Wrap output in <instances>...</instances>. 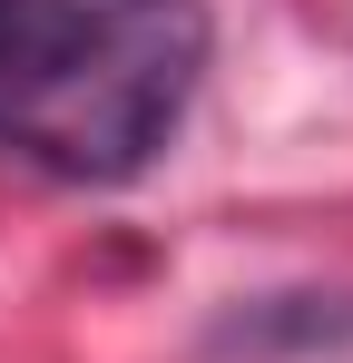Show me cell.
<instances>
[{
	"mask_svg": "<svg viewBox=\"0 0 353 363\" xmlns=\"http://www.w3.org/2000/svg\"><path fill=\"white\" fill-rule=\"evenodd\" d=\"M196 69H206L196 0H59L20 99L0 108V147L50 177L118 186L176 138Z\"/></svg>",
	"mask_w": 353,
	"mask_h": 363,
	"instance_id": "cell-1",
	"label": "cell"
},
{
	"mask_svg": "<svg viewBox=\"0 0 353 363\" xmlns=\"http://www.w3.org/2000/svg\"><path fill=\"white\" fill-rule=\"evenodd\" d=\"M50 20H59V0H0V108L20 99V79H30V60H40Z\"/></svg>",
	"mask_w": 353,
	"mask_h": 363,
	"instance_id": "cell-2",
	"label": "cell"
}]
</instances>
